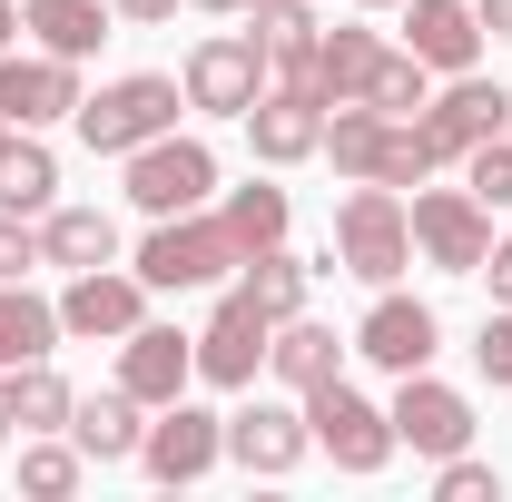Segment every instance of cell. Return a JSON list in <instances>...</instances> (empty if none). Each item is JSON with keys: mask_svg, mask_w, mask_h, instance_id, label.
I'll use <instances>...</instances> for the list:
<instances>
[{"mask_svg": "<svg viewBox=\"0 0 512 502\" xmlns=\"http://www.w3.org/2000/svg\"><path fill=\"white\" fill-rule=\"evenodd\" d=\"M325 158H335L345 178H375V188H424V178L444 168L434 138H424V119H384L375 99L325 109Z\"/></svg>", "mask_w": 512, "mask_h": 502, "instance_id": "obj_1", "label": "cell"}, {"mask_svg": "<svg viewBox=\"0 0 512 502\" xmlns=\"http://www.w3.org/2000/svg\"><path fill=\"white\" fill-rule=\"evenodd\" d=\"M404 256H414V217H404V197L375 188V178H355V197L335 207V266L365 276V286H394Z\"/></svg>", "mask_w": 512, "mask_h": 502, "instance_id": "obj_2", "label": "cell"}, {"mask_svg": "<svg viewBox=\"0 0 512 502\" xmlns=\"http://www.w3.org/2000/svg\"><path fill=\"white\" fill-rule=\"evenodd\" d=\"M178 109H188V89L178 79H109L99 99H79V138L99 148V158H128V148H148V138H168L178 128Z\"/></svg>", "mask_w": 512, "mask_h": 502, "instance_id": "obj_3", "label": "cell"}, {"mask_svg": "<svg viewBox=\"0 0 512 502\" xmlns=\"http://www.w3.org/2000/svg\"><path fill=\"white\" fill-rule=\"evenodd\" d=\"M227 266H247L237 237H227V217H158L148 227V247H138V276H148V296H188V286H217Z\"/></svg>", "mask_w": 512, "mask_h": 502, "instance_id": "obj_4", "label": "cell"}, {"mask_svg": "<svg viewBox=\"0 0 512 502\" xmlns=\"http://www.w3.org/2000/svg\"><path fill=\"white\" fill-rule=\"evenodd\" d=\"M217 197V148L207 138H148V148H128V207H148V217H188Z\"/></svg>", "mask_w": 512, "mask_h": 502, "instance_id": "obj_5", "label": "cell"}, {"mask_svg": "<svg viewBox=\"0 0 512 502\" xmlns=\"http://www.w3.org/2000/svg\"><path fill=\"white\" fill-rule=\"evenodd\" d=\"M217 463H227V414H207V404H188V394L158 404V424L138 434V473L168 483V493H178V483H207Z\"/></svg>", "mask_w": 512, "mask_h": 502, "instance_id": "obj_6", "label": "cell"}, {"mask_svg": "<svg viewBox=\"0 0 512 502\" xmlns=\"http://www.w3.org/2000/svg\"><path fill=\"white\" fill-rule=\"evenodd\" d=\"M306 434L335 453V473H384V463H394V414H384V404H365L345 375L306 394Z\"/></svg>", "mask_w": 512, "mask_h": 502, "instance_id": "obj_7", "label": "cell"}, {"mask_svg": "<svg viewBox=\"0 0 512 502\" xmlns=\"http://www.w3.org/2000/svg\"><path fill=\"white\" fill-rule=\"evenodd\" d=\"M178 89H188V109H207V119H247L256 99H266V50H256V30H217V40H197Z\"/></svg>", "mask_w": 512, "mask_h": 502, "instance_id": "obj_8", "label": "cell"}, {"mask_svg": "<svg viewBox=\"0 0 512 502\" xmlns=\"http://www.w3.org/2000/svg\"><path fill=\"white\" fill-rule=\"evenodd\" d=\"M414 247H424V266H444V276H473L483 256H493V207L473 188H414Z\"/></svg>", "mask_w": 512, "mask_h": 502, "instance_id": "obj_9", "label": "cell"}, {"mask_svg": "<svg viewBox=\"0 0 512 502\" xmlns=\"http://www.w3.org/2000/svg\"><path fill=\"white\" fill-rule=\"evenodd\" d=\"M266 335H276V315L256 306L247 286H227V296H217V315L197 325V375L227 384V394H247L256 365H266Z\"/></svg>", "mask_w": 512, "mask_h": 502, "instance_id": "obj_10", "label": "cell"}, {"mask_svg": "<svg viewBox=\"0 0 512 502\" xmlns=\"http://www.w3.org/2000/svg\"><path fill=\"white\" fill-rule=\"evenodd\" d=\"M138 325H148V276H138V266H79V276H69V296H60V335H89V345H99V335H109V345H119V335H138Z\"/></svg>", "mask_w": 512, "mask_h": 502, "instance_id": "obj_11", "label": "cell"}, {"mask_svg": "<svg viewBox=\"0 0 512 502\" xmlns=\"http://www.w3.org/2000/svg\"><path fill=\"white\" fill-rule=\"evenodd\" d=\"M512 128V89L503 79H483V69H453L444 99H424V138H434V158H463V148H483V138H503Z\"/></svg>", "mask_w": 512, "mask_h": 502, "instance_id": "obj_12", "label": "cell"}, {"mask_svg": "<svg viewBox=\"0 0 512 502\" xmlns=\"http://www.w3.org/2000/svg\"><path fill=\"white\" fill-rule=\"evenodd\" d=\"M434 345H444V315L424 306V296H375L365 325H355V355L384 365V375H424V365H434Z\"/></svg>", "mask_w": 512, "mask_h": 502, "instance_id": "obj_13", "label": "cell"}, {"mask_svg": "<svg viewBox=\"0 0 512 502\" xmlns=\"http://www.w3.org/2000/svg\"><path fill=\"white\" fill-rule=\"evenodd\" d=\"M394 443H414L424 463H444V453H463L473 443V404L453 394V384H434V375H394Z\"/></svg>", "mask_w": 512, "mask_h": 502, "instance_id": "obj_14", "label": "cell"}, {"mask_svg": "<svg viewBox=\"0 0 512 502\" xmlns=\"http://www.w3.org/2000/svg\"><path fill=\"white\" fill-rule=\"evenodd\" d=\"M79 99H89V89H79V60H50V50H40V60H10V50H0V119L10 128L79 119Z\"/></svg>", "mask_w": 512, "mask_h": 502, "instance_id": "obj_15", "label": "cell"}, {"mask_svg": "<svg viewBox=\"0 0 512 502\" xmlns=\"http://www.w3.org/2000/svg\"><path fill=\"white\" fill-rule=\"evenodd\" d=\"M197 375V335H178V325H138V335H119V384L158 414V404H178Z\"/></svg>", "mask_w": 512, "mask_h": 502, "instance_id": "obj_16", "label": "cell"}, {"mask_svg": "<svg viewBox=\"0 0 512 502\" xmlns=\"http://www.w3.org/2000/svg\"><path fill=\"white\" fill-rule=\"evenodd\" d=\"M306 414H286V404H247V414H227V463H247V473H296L306 463Z\"/></svg>", "mask_w": 512, "mask_h": 502, "instance_id": "obj_17", "label": "cell"}, {"mask_svg": "<svg viewBox=\"0 0 512 502\" xmlns=\"http://www.w3.org/2000/svg\"><path fill=\"white\" fill-rule=\"evenodd\" d=\"M404 50H414V60L424 69H473L483 60V20H473V0H414V10H404Z\"/></svg>", "mask_w": 512, "mask_h": 502, "instance_id": "obj_18", "label": "cell"}, {"mask_svg": "<svg viewBox=\"0 0 512 502\" xmlns=\"http://www.w3.org/2000/svg\"><path fill=\"white\" fill-rule=\"evenodd\" d=\"M138 434H148V404L109 384V394H79L69 404V443L89 453V463H138Z\"/></svg>", "mask_w": 512, "mask_h": 502, "instance_id": "obj_19", "label": "cell"}, {"mask_svg": "<svg viewBox=\"0 0 512 502\" xmlns=\"http://www.w3.org/2000/svg\"><path fill=\"white\" fill-rule=\"evenodd\" d=\"M247 148L266 158V168H296V158H316L325 148V109L316 99H296V89H266L247 109Z\"/></svg>", "mask_w": 512, "mask_h": 502, "instance_id": "obj_20", "label": "cell"}, {"mask_svg": "<svg viewBox=\"0 0 512 502\" xmlns=\"http://www.w3.org/2000/svg\"><path fill=\"white\" fill-rule=\"evenodd\" d=\"M335 365H345V345H335V325H316V315H286V325L266 335V375L286 384V394L335 384Z\"/></svg>", "mask_w": 512, "mask_h": 502, "instance_id": "obj_21", "label": "cell"}, {"mask_svg": "<svg viewBox=\"0 0 512 502\" xmlns=\"http://www.w3.org/2000/svg\"><path fill=\"white\" fill-rule=\"evenodd\" d=\"M20 30L50 50V60H89L109 40V0H20Z\"/></svg>", "mask_w": 512, "mask_h": 502, "instance_id": "obj_22", "label": "cell"}, {"mask_svg": "<svg viewBox=\"0 0 512 502\" xmlns=\"http://www.w3.org/2000/svg\"><path fill=\"white\" fill-rule=\"evenodd\" d=\"M40 355H60V306L30 296V276H10L0 286V375L10 365H40Z\"/></svg>", "mask_w": 512, "mask_h": 502, "instance_id": "obj_23", "label": "cell"}, {"mask_svg": "<svg viewBox=\"0 0 512 502\" xmlns=\"http://www.w3.org/2000/svg\"><path fill=\"white\" fill-rule=\"evenodd\" d=\"M40 266H119V227L99 217V207H50L40 217Z\"/></svg>", "mask_w": 512, "mask_h": 502, "instance_id": "obj_24", "label": "cell"}, {"mask_svg": "<svg viewBox=\"0 0 512 502\" xmlns=\"http://www.w3.org/2000/svg\"><path fill=\"white\" fill-rule=\"evenodd\" d=\"M375 60H384L375 30H316V99L325 109L365 99V89H375Z\"/></svg>", "mask_w": 512, "mask_h": 502, "instance_id": "obj_25", "label": "cell"}, {"mask_svg": "<svg viewBox=\"0 0 512 502\" xmlns=\"http://www.w3.org/2000/svg\"><path fill=\"white\" fill-rule=\"evenodd\" d=\"M50 197H60V158L20 128V138H0V207H20V217H50Z\"/></svg>", "mask_w": 512, "mask_h": 502, "instance_id": "obj_26", "label": "cell"}, {"mask_svg": "<svg viewBox=\"0 0 512 502\" xmlns=\"http://www.w3.org/2000/svg\"><path fill=\"white\" fill-rule=\"evenodd\" d=\"M306 276H316V266H306V256H286V247H256L247 266H237V286H247L276 325H286V315H306Z\"/></svg>", "mask_w": 512, "mask_h": 502, "instance_id": "obj_27", "label": "cell"}, {"mask_svg": "<svg viewBox=\"0 0 512 502\" xmlns=\"http://www.w3.org/2000/svg\"><path fill=\"white\" fill-rule=\"evenodd\" d=\"M79 473H89V453H79V443L20 434V493H30V502H69V493H79Z\"/></svg>", "mask_w": 512, "mask_h": 502, "instance_id": "obj_28", "label": "cell"}, {"mask_svg": "<svg viewBox=\"0 0 512 502\" xmlns=\"http://www.w3.org/2000/svg\"><path fill=\"white\" fill-rule=\"evenodd\" d=\"M10 404H20V434H69V404H79V394H69V384L50 375V355H40V365H10Z\"/></svg>", "mask_w": 512, "mask_h": 502, "instance_id": "obj_29", "label": "cell"}, {"mask_svg": "<svg viewBox=\"0 0 512 502\" xmlns=\"http://www.w3.org/2000/svg\"><path fill=\"white\" fill-rule=\"evenodd\" d=\"M217 217H227L237 256H256V247H286V188H266V178H256V188H237L227 207H217Z\"/></svg>", "mask_w": 512, "mask_h": 502, "instance_id": "obj_30", "label": "cell"}, {"mask_svg": "<svg viewBox=\"0 0 512 502\" xmlns=\"http://www.w3.org/2000/svg\"><path fill=\"white\" fill-rule=\"evenodd\" d=\"M365 99H375L384 119H424V99H434V69L414 60V50H384V60H375V89H365Z\"/></svg>", "mask_w": 512, "mask_h": 502, "instance_id": "obj_31", "label": "cell"}, {"mask_svg": "<svg viewBox=\"0 0 512 502\" xmlns=\"http://www.w3.org/2000/svg\"><path fill=\"white\" fill-rule=\"evenodd\" d=\"M463 188L483 197V207H512V138H483V148H463Z\"/></svg>", "mask_w": 512, "mask_h": 502, "instance_id": "obj_32", "label": "cell"}, {"mask_svg": "<svg viewBox=\"0 0 512 502\" xmlns=\"http://www.w3.org/2000/svg\"><path fill=\"white\" fill-rule=\"evenodd\" d=\"M434 493H444V502H503V473H493V463H473V443H463V453H444Z\"/></svg>", "mask_w": 512, "mask_h": 502, "instance_id": "obj_33", "label": "cell"}, {"mask_svg": "<svg viewBox=\"0 0 512 502\" xmlns=\"http://www.w3.org/2000/svg\"><path fill=\"white\" fill-rule=\"evenodd\" d=\"M30 266H40V227H30L20 207H0V286H10V276H30Z\"/></svg>", "mask_w": 512, "mask_h": 502, "instance_id": "obj_34", "label": "cell"}, {"mask_svg": "<svg viewBox=\"0 0 512 502\" xmlns=\"http://www.w3.org/2000/svg\"><path fill=\"white\" fill-rule=\"evenodd\" d=\"M473 365H483L493 384H512V306L483 315V335H473Z\"/></svg>", "mask_w": 512, "mask_h": 502, "instance_id": "obj_35", "label": "cell"}, {"mask_svg": "<svg viewBox=\"0 0 512 502\" xmlns=\"http://www.w3.org/2000/svg\"><path fill=\"white\" fill-rule=\"evenodd\" d=\"M473 276H493V306H512V237H503V247H493V256H483Z\"/></svg>", "mask_w": 512, "mask_h": 502, "instance_id": "obj_36", "label": "cell"}, {"mask_svg": "<svg viewBox=\"0 0 512 502\" xmlns=\"http://www.w3.org/2000/svg\"><path fill=\"white\" fill-rule=\"evenodd\" d=\"M109 10H119V20H138V30H148V20H168L178 0H109Z\"/></svg>", "mask_w": 512, "mask_h": 502, "instance_id": "obj_37", "label": "cell"}, {"mask_svg": "<svg viewBox=\"0 0 512 502\" xmlns=\"http://www.w3.org/2000/svg\"><path fill=\"white\" fill-rule=\"evenodd\" d=\"M473 20H483L493 40H512V0H473Z\"/></svg>", "mask_w": 512, "mask_h": 502, "instance_id": "obj_38", "label": "cell"}, {"mask_svg": "<svg viewBox=\"0 0 512 502\" xmlns=\"http://www.w3.org/2000/svg\"><path fill=\"white\" fill-rule=\"evenodd\" d=\"M20 434V404H10V375H0V443Z\"/></svg>", "mask_w": 512, "mask_h": 502, "instance_id": "obj_39", "label": "cell"}, {"mask_svg": "<svg viewBox=\"0 0 512 502\" xmlns=\"http://www.w3.org/2000/svg\"><path fill=\"white\" fill-rule=\"evenodd\" d=\"M10 30H20V0H0V50H10Z\"/></svg>", "mask_w": 512, "mask_h": 502, "instance_id": "obj_40", "label": "cell"}, {"mask_svg": "<svg viewBox=\"0 0 512 502\" xmlns=\"http://www.w3.org/2000/svg\"><path fill=\"white\" fill-rule=\"evenodd\" d=\"M197 10H247V0H197Z\"/></svg>", "mask_w": 512, "mask_h": 502, "instance_id": "obj_41", "label": "cell"}, {"mask_svg": "<svg viewBox=\"0 0 512 502\" xmlns=\"http://www.w3.org/2000/svg\"><path fill=\"white\" fill-rule=\"evenodd\" d=\"M355 10H394V0H355Z\"/></svg>", "mask_w": 512, "mask_h": 502, "instance_id": "obj_42", "label": "cell"}, {"mask_svg": "<svg viewBox=\"0 0 512 502\" xmlns=\"http://www.w3.org/2000/svg\"><path fill=\"white\" fill-rule=\"evenodd\" d=\"M0 138H10V119H0Z\"/></svg>", "mask_w": 512, "mask_h": 502, "instance_id": "obj_43", "label": "cell"}]
</instances>
